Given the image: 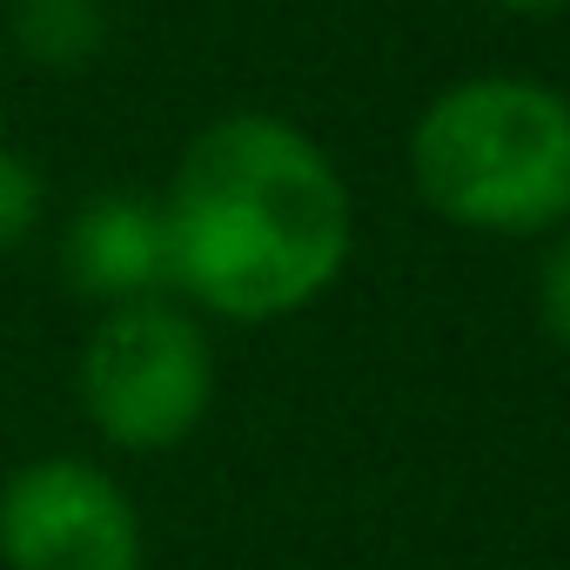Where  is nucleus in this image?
<instances>
[{
	"mask_svg": "<svg viewBox=\"0 0 570 570\" xmlns=\"http://www.w3.org/2000/svg\"><path fill=\"white\" fill-rule=\"evenodd\" d=\"M161 222L175 303L242 330L316 309L356 248V202L336 155L262 108L195 128L161 188Z\"/></svg>",
	"mask_w": 570,
	"mask_h": 570,
	"instance_id": "f257e3e1",
	"label": "nucleus"
},
{
	"mask_svg": "<svg viewBox=\"0 0 570 570\" xmlns=\"http://www.w3.org/2000/svg\"><path fill=\"white\" fill-rule=\"evenodd\" d=\"M416 202L497 242L570 228V95L543 75H463L423 101L403 141Z\"/></svg>",
	"mask_w": 570,
	"mask_h": 570,
	"instance_id": "f03ea898",
	"label": "nucleus"
},
{
	"mask_svg": "<svg viewBox=\"0 0 570 570\" xmlns=\"http://www.w3.org/2000/svg\"><path fill=\"white\" fill-rule=\"evenodd\" d=\"M75 403L115 456H168L215 410V343L175 296L101 309L75 356Z\"/></svg>",
	"mask_w": 570,
	"mask_h": 570,
	"instance_id": "7ed1b4c3",
	"label": "nucleus"
},
{
	"mask_svg": "<svg viewBox=\"0 0 570 570\" xmlns=\"http://www.w3.org/2000/svg\"><path fill=\"white\" fill-rule=\"evenodd\" d=\"M148 523L135 490L75 450L0 476V570H141Z\"/></svg>",
	"mask_w": 570,
	"mask_h": 570,
	"instance_id": "20e7f679",
	"label": "nucleus"
},
{
	"mask_svg": "<svg viewBox=\"0 0 570 570\" xmlns=\"http://www.w3.org/2000/svg\"><path fill=\"white\" fill-rule=\"evenodd\" d=\"M55 255H61V282L95 309H128V303L175 296L161 195H135V188L95 195L88 208L68 215Z\"/></svg>",
	"mask_w": 570,
	"mask_h": 570,
	"instance_id": "39448f33",
	"label": "nucleus"
},
{
	"mask_svg": "<svg viewBox=\"0 0 570 570\" xmlns=\"http://www.w3.org/2000/svg\"><path fill=\"white\" fill-rule=\"evenodd\" d=\"M14 48L35 68H88L108 48V0H14Z\"/></svg>",
	"mask_w": 570,
	"mask_h": 570,
	"instance_id": "423d86ee",
	"label": "nucleus"
},
{
	"mask_svg": "<svg viewBox=\"0 0 570 570\" xmlns=\"http://www.w3.org/2000/svg\"><path fill=\"white\" fill-rule=\"evenodd\" d=\"M41 215H48V175L28 155L0 148V255L21 248L41 228Z\"/></svg>",
	"mask_w": 570,
	"mask_h": 570,
	"instance_id": "0eeeda50",
	"label": "nucleus"
},
{
	"mask_svg": "<svg viewBox=\"0 0 570 570\" xmlns=\"http://www.w3.org/2000/svg\"><path fill=\"white\" fill-rule=\"evenodd\" d=\"M537 323L557 350H570V228L543 235V262H537Z\"/></svg>",
	"mask_w": 570,
	"mask_h": 570,
	"instance_id": "6e6552de",
	"label": "nucleus"
},
{
	"mask_svg": "<svg viewBox=\"0 0 570 570\" xmlns=\"http://www.w3.org/2000/svg\"><path fill=\"white\" fill-rule=\"evenodd\" d=\"M490 8H503V14H557L570 0H490Z\"/></svg>",
	"mask_w": 570,
	"mask_h": 570,
	"instance_id": "1a4fd4ad",
	"label": "nucleus"
}]
</instances>
